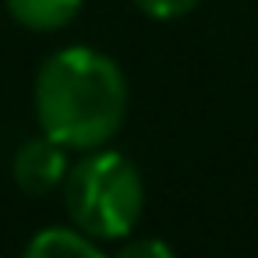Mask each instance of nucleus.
Wrapping results in <instances>:
<instances>
[{"label": "nucleus", "instance_id": "7", "mask_svg": "<svg viewBox=\"0 0 258 258\" xmlns=\"http://www.w3.org/2000/svg\"><path fill=\"white\" fill-rule=\"evenodd\" d=\"M135 8H142L145 15L166 22V18H180V15L195 11V8H198V0H135Z\"/></svg>", "mask_w": 258, "mask_h": 258}, {"label": "nucleus", "instance_id": "2", "mask_svg": "<svg viewBox=\"0 0 258 258\" xmlns=\"http://www.w3.org/2000/svg\"><path fill=\"white\" fill-rule=\"evenodd\" d=\"M64 209L71 223L99 240L127 237L142 219L145 187L135 163L120 152L99 149L68 166L64 177Z\"/></svg>", "mask_w": 258, "mask_h": 258}, {"label": "nucleus", "instance_id": "6", "mask_svg": "<svg viewBox=\"0 0 258 258\" xmlns=\"http://www.w3.org/2000/svg\"><path fill=\"white\" fill-rule=\"evenodd\" d=\"M117 258H177V254L156 237H135L117 251Z\"/></svg>", "mask_w": 258, "mask_h": 258}, {"label": "nucleus", "instance_id": "4", "mask_svg": "<svg viewBox=\"0 0 258 258\" xmlns=\"http://www.w3.org/2000/svg\"><path fill=\"white\" fill-rule=\"evenodd\" d=\"M8 11L32 32H57L78 18L82 0H8Z\"/></svg>", "mask_w": 258, "mask_h": 258}, {"label": "nucleus", "instance_id": "5", "mask_svg": "<svg viewBox=\"0 0 258 258\" xmlns=\"http://www.w3.org/2000/svg\"><path fill=\"white\" fill-rule=\"evenodd\" d=\"M25 258H106V254L78 226L75 230H68V226H46V230H39L29 240Z\"/></svg>", "mask_w": 258, "mask_h": 258}, {"label": "nucleus", "instance_id": "3", "mask_svg": "<svg viewBox=\"0 0 258 258\" xmlns=\"http://www.w3.org/2000/svg\"><path fill=\"white\" fill-rule=\"evenodd\" d=\"M68 177V156L64 145L53 138H32L15 156V180L25 195H50Z\"/></svg>", "mask_w": 258, "mask_h": 258}, {"label": "nucleus", "instance_id": "1", "mask_svg": "<svg viewBox=\"0 0 258 258\" xmlns=\"http://www.w3.org/2000/svg\"><path fill=\"white\" fill-rule=\"evenodd\" d=\"M127 113V78L99 50L68 46L46 57L36 75V117L46 138L64 149L106 145Z\"/></svg>", "mask_w": 258, "mask_h": 258}]
</instances>
